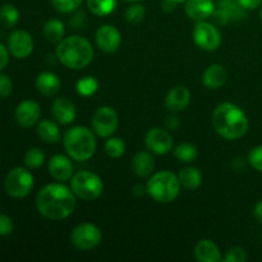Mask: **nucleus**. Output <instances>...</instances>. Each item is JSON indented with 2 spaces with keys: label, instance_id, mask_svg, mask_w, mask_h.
I'll return each mask as SVG.
<instances>
[{
  "label": "nucleus",
  "instance_id": "nucleus-46",
  "mask_svg": "<svg viewBox=\"0 0 262 262\" xmlns=\"http://www.w3.org/2000/svg\"><path fill=\"white\" fill-rule=\"evenodd\" d=\"M174 2H176L177 4H182V3H186L187 0H174Z\"/></svg>",
  "mask_w": 262,
  "mask_h": 262
},
{
  "label": "nucleus",
  "instance_id": "nucleus-23",
  "mask_svg": "<svg viewBox=\"0 0 262 262\" xmlns=\"http://www.w3.org/2000/svg\"><path fill=\"white\" fill-rule=\"evenodd\" d=\"M36 135L45 143H58L60 141V128L59 123L50 119H43L36 124Z\"/></svg>",
  "mask_w": 262,
  "mask_h": 262
},
{
  "label": "nucleus",
  "instance_id": "nucleus-42",
  "mask_svg": "<svg viewBox=\"0 0 262 262\" xmlns=\"http://www.w3.org/2000/svg\"><path fill=\"white\" fill-rule=\"evenodd\" d=\"M177 3L174 0H161V10L165 13H171L177 9Z\"/></svg>",
  "mask_w": 262,
  "mask_h": 262
},
{
  "label": "nucleus",
  "instance_id": "nucleus-6",
  "mask_svg": "<svg viewBox=\"0 0 262 262\" xmlns=\"http://www.w3.org/2000/svg\"><path fill=\"white\" fill-rule=\"evenodd\" d=\"M71 188L77 199L83 201H95L104 192V182L94 171L82 170L72 177Z\"/></svg>",
  "mask_w": 262,
  "mask_h": 262
},
{
  "label": "nucleus",
  "instance_id": "nucleus-31",
  "mask_svg": "<svg viewBox=\"0 0 262 262\" xmlns=\"http://www.w3.org/2000/svg\"><path fill=\"white\" fill-rule=\"evenodd\" d=\"M23 160L28 169H37L45 163V152L40 147H31L26 151Z\"/></svg>",
  "mask_w": 262,
  "mask_h": 262
},
{
  "label": "nucleus",
  "instance_id": "nucleus-47",
  "mask_svg": "<svg viewBox=\"0 0 262 262\" xmlns=\"http://www.w3.org/2000/svg\"><path fill=\"white\" fill-rule=\"evenodd\" d=\"M124 2H128V3H138V2H141V0H124Z\"/></svg>",
  "mask_w": 262,
  "mask_h": 262
},
{
  "label": "nucleus",
  "instance_id": "nucleus-16",
  "mask_svg": "<svg viewBox=\"0 0 262 262\" xmlns=\"http://www.w3.org/2000/svg\"><path fill=\"white\" fill-rule=\"evenodd\" d=\"M51 113H53L54 119L61 125L72 124L77 118L76 106L67 97H59L54 100Z\"/></svg>",
  "mask_w": 262,
  "mask_h": 262
},
{
  "label": "nucleus",
  "instance_id": "nucleus-4",
  "mask_svg": "<svg viewBox=\"0 0 262 262\" xmlns=\"http://www.w3.org/2000/svg\"><path fill=\"white\" fill-rule=\"evenodd\" d=\"M63 146L72 160H90L95 155L97 147L95 132L84 125H74L64 133Z\"/></svg>",
  "mask_w": 262,
  "mask_h": 262
},
{
  "label": "nucleus",
  "instance_id": "nucleus-44",
  "mask_svg": "<svg viewBox=\"0 0 262 262\" xmlns=\"http://www.w3.org/2000/svg\"><path fill=\"white\" fill-rule=\"evenodd\" d=\"M132 193L137 197L143 196V194L147 193V187L143 186V184H136L132 189Z\"/></svg>",
  "mask_w": 262,
  "mask_h": 262
},
{
  "label": "nucleus",
  "instance_id": "nucleus-9",
  "mask_svg": "<svg viewBox=\"0 0 262 262\" xmlns=\"http://www.w3.org/2000/svg\"><path fill=\"white\" fill-rule=\"evenodd\" d=\"M71 241L76 248L90 251L96 248L102 241V233L97 225L92 223H82L77 225L71 234Z\"/></svg>",
  "mask_w": 262,
  "mask_h": 262
},
{
  "label": "nucleus",
  "instance_id": "nucleus-11",
  "mask_svg": "<svg viewBox=\"0 0 262 262\" xmlns=\"http://www.w3.org/2000/svg\"><path fill=\"white\" fill-rule=\"evenodd\" d=\"M145 145L155 155H166L173 150V138L163 128H151L145 136Z\"/></svg>",
  "mask_w": 262,
  "mask_h": 262
},
{
  "label": "nucleus",
  "instance_id": "nucleus-30",
  "mask_svg": "<svg viewBox=\"0 0 262 262\" xmlns=\"http://www.w3.org/2000/svg\"><path fill=\"white\" fill-rule=\"evenodd\" d=\"M104 151L110 159H119L125 152V143L122 138L109 137L104 143Z\"/></svg>",
  "mask_w": 262,
  "mask_h": 262
},
{
  "label": "nucleus",
  "instance_id": "nucleus-19",
  "mask_svg": "<svg viewBox=\"0 0 262 262\" xmlns=\"http://www.w3.org/2000/svg\"><path fill=\"white\" fill-rule=\"evenodd\" d=\"M132 170L138 178H150L155 170V159L152 152L148 151H140L133 156Z\"/></svg>",
  "mask_w": 262,
  "mask_h": 262
},
{
  "label": "nucleus",
  "instance_id": "nucleus-48",
  "mask_svg": "<svg viewBox=\"0 0 262 262\" xmlns=\"http://www.w3.org/2000/svg\"><path fill=\"white\" fill-rule=\"evenodd\" d=\"M260 18H261V20H262V7H261V9H260Z\"/></svg>",
  "mask_w": 262,
  "mask_h": 262
},
{
  "label": "nucleus",
  "instance_id": "nucleus-40",
  "mask_svg": "<svg viewBox=\"0 0 262 262\" xmlns=\"http://www.w3.org/2000/svg\"><path fill=\"white\" fill-rule=\"evenodd\" d=\"M9 63V49L0 42V72Z\"/></svg>",
  "mask_w": 262,
  "mask_h": 262
},
{
  "label": "nucleus",
  "instance_id": "nucleus-20",
  "mask_svg": "<svg viewBox=\"0 0 262 262\" xmlns=\"http://www.w3.org/2000/svg\"><path fill=\"white\" fill-rule=\"evenodd\" d=\"M228 72L222 64H211L202 74V83L209 90H217L227 82Z\"/></svg>",
  "mask_w": 262,
  "mask_h": 262
},
{
  "label": "nucleus",
  "instance_id": "nucleus-17",
  "mask_svg": "<svg viewBox=\"0 0 262 262\" xmlns=\"http://www.w3.org/2000/svg\"><path fill=\"white\" fill-rule=\"evenodd\" d=\"M215 4L212 0H187L184 3V12L191 19L201 22L211 18L215 12Z\"/></svg>",
  "mask_w": 262,
  "mask_h": 262
},
{
  "label": "nucleus",
  "instance_id": "nucleus-3",
  "mask_svg": "<svg viewBox=\"0 0 262 262\" xmlns=\"http://www.w3.org/2000/svg\"><path fill=\"white\" fill-rule=\"evenodd\" d=\"M56 58L64 67L79 71L89 66L94 59V48L86 37L72 35L64 37L56 45Z\"/></svg>",
  "mask_w": 262,
  "mask_h": 262
},
{
  "label": "nucleus",
  "instance_id": "nucleus-18",
  "mask_svg": "<svg viewBox=\"0 0 262 262\" xmlns=\"http://www.w3.org/2000/svg\"><path fill=\"white\" fill-rule=\"evenodd\" d=\"M191 101V91L184 86L173 87L165 96V106L173 113L183 112Z\"/></svg>",
  "mask_w": 262,
  "mask_h": 262
},
{
  "label": "nucleus",
  "instance_id": "nucleus-24",
  "mask_svg": "<svg viewBox=\"0 0 262 262\" xmlns=\"http://www.w3.org/2000/svg\"><path fill=\"white\" fill-rule=\"evenodd\" d=\"M42 33L49 42L58 45L66 37V25L58 18H50L43 25Z\"/></svg>",
  "mask_w": 262,
  "mask_h": 262
},
{
  "label": "nucleus",
  "instance_id": "nucleus-22",
  "mask_svg": "<svg viewBox=\"0 0 262 262\" xmlns=\"http://www.w3.org/2000/svg\"><path fill=\"white\" fill-rule=\"evenodd\" d=\"M194 257L200 262H220L222 253L214 241L201 239L194 246Z\"/></svg>",
  "mask_w": 262,
  "mask_h": 262
},
{
  "label": "nucleus",
  "instance_id": "nucleus-10",
  "mask_svg": "<svg viewBox=\"0 0 262 262\" xmlns=\"http://www.w3.org/2000/svg\"><path fill=\"white\" fill-rule=\"evenodd\" d=\"M193 41L205 51H215L222 45V33L212 23L201 20L193 30Z\"/></svg>",
  "mask_w": 262,
  "mask_h": 262
},
{
  "label": "nucleus",
  "instance_id": "nucleus-35",
  "mask_svg": "<svg viewBox=\"0 0 262 262\" xmlns=\"http://www.w3.org/2000/svg\"><path fill=\"white\" fill-rule=\"evenodd\" d=\"M248 163L258 173H262V145L256 146L248 154Z\"/></svg>",
  "mask_w": 262,
  "mask_h": 262
},
{
  "label": "nucleus",
  "instance_id": "nucleus-45",
  "mask_svg": "<svg viewBox=\"0 0 262 262\" xmlns=\"http://www.w3.org/2000/svg\"><path fill=\"white\" fill-rule=\"evenodd\" d=\"M166 125H168L169 129H171V130L178 129V127H179V118L169 117L168 118V122H166Z\"/></svg>",
  "mask_w": 262,
  "mask_h": 262
},
{
  "label": "nucleus",
  "instance_id": "nucleus-34",
  "mask_svg": "<svg viewBox=\"0 0 262 262\" xmlns=\"http://www.w3.org/2000/svg\"><path fill=\"white\" fill-rule=\"evenodd\" d=\"M83 0H51L54 9L63 14L77 12L82 5Z\"/></svg>",
  "mask_w": 262,
  "mask_h": 262
},
{
  "label": "nucleus",
  "instance_id": "nucleus-12",
  "mask_svg": "<svg viewBox=\"0 0 262 262\" xmlns=\"http://www.w3.org/2000/svg\"><path fill=\"white\" fill-rule=\"evenodd\" d=\"M95 41L97 48L104 53H115L122 45V35L115 26L106 23L97 28Z\"/></svg>",
  "mask_w": 262,
  "mask_h": 262
},
{
  "label": "nucleus",
  "instance_id": "nucleus-39",
  "mask_svg": "<svg viewBox=\"0 0 262 262\" xmlns=\"http://www.w3.org/2000/svg\"><path fill=\"white\" fill-rule=\"evenodd\" d=\"M211 18L214 19V22L219 26L228 25V23L232 20L229 13H228L225 9H222V8H217V9H215L214 14L211 15Z\"/></svg>",
  "mask_w": 262,
  "mask_h": 262
},
{
  "label": "nucleus",
  "instance_id": "nucleus-43",
  "mask_svg": "<svg viewBox=\"0 0 262 262\" xmlns=\"http://www.w3.org/2000/svg\"><path fill=\"white\" fill-rule=\"evenodd\" d=\"M253 216L262 225V200L256 202L255 207H253Z\"/></svg>",
  "mask_w": 262,
  "mask_h": 262
},
{
  "label": "nucleus",
  "instance_id": "nucleus-32",
  "mask_svg": "<svg viewBox=\"0 0 262 262\" xmlns=\"http://www.w3.org/2000/svg\"><path fill=\"white\" fill-rule=\"evenodd\" d=\"M219 8L227 10L232 20H241L246 17V9L237 0H220Z\"/></svg>",
  "mask_w": 262,
  "mask_h": 262
},
{
  "label": "nucleus",
  "instance_id": "nucleus-21",
  "mask_svg": "<svg viewBox=\"0 0 262 262\" xmlns=\"http://www.w3.org/2000/svg\"><path fill=\"white\" fill-rule=\"evenodd\" d=\"M61 81L53 72H41L36 78V89L43 96H55L60 91Z\"/></svg>",
  "mask_w": 262,
  "mask_h": 262
},
{
  "label": "nucleus",
  "instance_id": "nucleus-15",
  "mask_svg": "<svg viewBox=\"0 0 262 262\" xmlns=\"http://www.w3.org/2000/svg\"><path fill=\"white\" fill-rule=\"evenodd\" d=\"M48 169L49 174L55 181L61 182V183H66V182L71 181L72 177L74 176L73 163H72L71 158L68 155H61V154L54 155L49 160Z\"/></svg>",
  "mask_w": 262,
  "mask_h": 262
},
{
  "label": "nucleus",
  "instance_id": "nucleus-36",
  "mask_svg": "<svg viewBox=\"0 0 262 262\" xmlns=\"http://www.w3.org/2000/svg\"><path fill=\"white\" fill-rule=\"evenodd\" d=\"M246 260H247V252L245 248L238 246L229 248L224 257L225 262H246Z\"/></svg>",
  "mask_w": 262,
  "mask_h": 262
},
{
  "label": "nucleus",
  "instance_id": "nucleus-8",
  "mask_svg": "<svg viewBox=\"0 0 262 262\" xmlns=\"http://www.w3.org/2000/svg\"><path fill=\"white\" fill-rule=\"evenodd\" d=\"M91 123L95 135L101 138H109L117 130L119 119L117 112L112 106L104 105L95 110Z\"/></svg>",
  "mask_w": 262,
  "mask_h": 262
},
{
  "label": "nucleus",
  "instance_id": "nucleus-7",
  "mask_svg": "<svg viewBox=\"0 0 262 262\" xmlns=\"http://www.w3.org/2000/svg\"><path fill=\"white\" fill-rule=\"evenodd\" d=\"M35 186L33 174L27 168L17 166L7 174L4 181V188L13 199H25L32 192Z\"/></svg>",
  "mask_w": 262,
  "mask_h": 262
},
{
  "label": "nucleus",
  "instance_id": "nucleus-25",
  "mask_svg": "<svg viewBox=\"0 0 262 262\" xmlns=\"http://www.w3.org/2000/svg\"><path fill=\"white\" fill-rule=\"evenodd\" d=\"M178 179L182 188L187 189V191H194V189L201 187L202 173L197 168L187 166V168L182 169V170L179 171Z\"/></svg>",
  "mask_w": 262,
  "mask_h": 262
},
{
  "label": "nucleus",
  "instance_id": "nucleus-1",
  "mask_svg": "<svg viewBox=\"0 0 262 262\" xmlns=\"http://www.w3.org/2000/svg\"><path fill=\"white\" fill-rule=\"evenodd\" d=\"M77 196L61 182L46 184L36 196V207L43 217L53 222L64 220L73 214Z\"/></svg>",
  "mask_w": 262,
  "mask_h": 262
},
{
  "label": "nucleus",
  "instance_id": "nucleus-28",
  "mask_svg": "<svg viewBox=\"0 0 262 262\" xmlns=\"http://www.w3.org/2000/svg\"><path fill=\"white\" fill-rule=\"evenodd\" d=\"M19 20V10L12 3H5L0 7V23L5 27H13Z\"/></svg>",
  "mask_w": 262,
  "mask_h": 262
},
{
  "label": "nucleus",
  "instance_id": "nucleus-38",
  "mask_svg": "<svg viewBox=\"0 0 262 262\" xmlns=\"http://www.w3.org/2000/svg\"><path fill=\"white\" fill-rule=\"evenodd\" d=\"M14 229L13 220L8 215L0 214V237H7L10 235Z\"/></svg>",
  "mask_w": 262,
  "mask_h": 262
},
{
  "label": "nucleus",
  "instance_id": "nucleus-29",
  "mask_svg": "<svg viewBox=\"0 0 262 262\" xmlns=\"http://www.w3.org/2000/svg\"><path fill=\"white\" fill-rule=\"evenodd\" d=\"M174 156H176L177 160L181 161V163L188 164L196 160L197 156H199V151H197L196 146L194 145L184 142L174 148Z\"/></svg>",
  "mask_w": 262,
  "mask_h": 262
},
{
  "label": "nucleus",
  "instance_id": "nucleus-13",
  "mask_svg": "<svg viewBox=\"0 0 262 262\" xmlns=\"http://www.w3.org/2000/svg\"><path fill=\"white\" fill-rule=\"evenodd\" d=\"M35 43L31 33L25 30H15L8 38L9 53L17 59H26L32 54Z\"/></svg>",
  "mask_w": 262,
  "mask_h": 262
},
{
  "label": "nucleus",
  "instance_id": "nucleus-27",
  "mask_svg": "<svg viewBox=\"0 0 262 262\" xmlns=\"http://www.w3.org/2000/svg\"><path fill=\"white\" fill-rule=\"evenodd\" d=\"M99 81L94 76H86L78 79L76 83V91L79 96L90 97L94 96L99 90Z\"/></svg>",
  "mask_w": 262,
  "mask_h": 262
},
{
  "label": "nucleus",
  "instance_id": "nucleus-37",
  "mask_svg": "<svg viewBox=\"0 0 262 262\" xmlns=\"http://www.w3.org/2000/svg\"><path fill=\"white\" fill-rule=\"evenodd\" d=\"M13 92V82L8 74L0 72V97L10 96Z\"/></svg>",
  "mask_w": 262,
  "mask_h": 262
},
{
  "label": "nucleus",
  "instance_id": "nucleus-26",
  "mask_svg": "<svg viewBox=\"0 0 262 262\" xmlns=\"http://www.w3.org/2000/svg\"><path fill=\"white\" fill-rule=\"evenodd\" d=\"M87 8L96 17H106L117 8V0H86Z\"/></svg>",
  "mask_w": 262,
  "mask_h": 262
},
{
  "label": "nucleus",
  "instance_id": "nucleus-2",
  "mask_svg": "<svg viewBox=\"0 0 262 262\" xmlns=\"http://www.w3.org/2000/svg\"><path fill=\"white\" fill-rule=\"evenodd\" d=\"M211 122L215 132L228 141L242 138L250 127L246 113L233 102H222L217 105L212 113Z\"/></svg>",
  "mask_w": 262,
  "mask_h": 262
},
{
  "label": "nucleus",
  "instance_id": "nucleus-5",
  "mask_svg": "<svg viewBox=\"0 0 262 262\" xmlns=\"http://www.w3.org/2000/svg\"><path fill=\"white\" fill-rule=\"evenodd\" d=\"M146 187L148 196L159 204H170L176 201L182 189L178 176L169 170L154 173L148 178Z\"/></svg>",
  "mask_w": 262,
  "mask_h": 262
},
{
  "label": "nucleus",
  "instance_id": "nucleus-14",
  "mask_svg": "<svg viewBox=\"0 0 262 262\" xmlns=\"http://www.w3.org/2000/svg\"><path fill=\"white\" fill-rule=\"evenodd\" d=\"M40 104L33 100H23L15 107V120L23 128H31L40 122Z\"/></svg>",
  "mask_w": 262,
  "mask_h": 262
},
{
  "label": "nucleus",
  "instance_id": "nucleus-41",
  "mask_svg": "<svg viewBox=\"0 0 262 262\" xmlns=\"http://www.w3.org/2000/svg\"><path fill=\"white\" fill-rule=\"evenodd\" d=\"M246 10H253L257 9L258 7H261L262 0H237Z\"/></svg>",
  "mask_w": 262,
  "mask_h": 262
},
{
  "label": "nucleus",
  "instance_id": "nucleus-33",
  "mask_svg": "<svg viewBox=\"0 0 262 262\" xmlns=\"http://www.w3.org/2000/svg\"><path fill=\"white\" fill-rule=\"evenodd\" d=\"M145 15H146V8L143 7L142 4H140V2L132 3V4L125 9V13H124L125 20H127L128 23H133V25L142 22Z\"/></svg>",
  "mask_w": 262,
  "mask_h": 262
}]
</instances>
